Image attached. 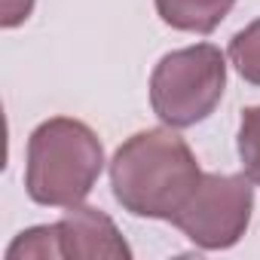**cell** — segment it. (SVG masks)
<instances>
[{"instance_id":"8","label":"cell","mask_w":260,"mask_h":260,"mask_svg":"<svg viewBox=\"0 0 260 260\" xmlns=\"http://www.w3.org/2000/svg\"><path fill=\"white\" fill-rule=\"evenodd\" d=\"M239 159L251 184L260 187V107H245L239 122Z\"/></svg>"},{"instance_id":"3","label":"cell","mask_w":260,"mask_h":260,"mask_svg":"<svg viewBox=\"0 0 260 260\" xmlns=\"http://www.w3.org/2000/svg\"><path fill=\"white\" fill-rule=\"evenodd\" d=\"M226 89L223 52L211 43H196L162 55L150 77V107L172 125L187 128L214 113Z\"/></svg>"},{"instance_id":"7","label":"cell","mask_w":260,"mask_h":260,"mask_svg":"<svg viewBox=\"0 0 260 260\" xmlns=\"http://www.w3.org/2000/svg\"><path fill=\"white\" fill-rule=\"evenodd\" d=\"M230 61L242 80L260 86V19L230 40Z\"/></svg>"},{"instance_id":"4","label":"cell","mask_w":260,"mask_h":260,"mask_svg":"<svg viewBox=\"0 0 260 260\" xmlns=\"http://www.w3.org/2000/svg\"><path fill=\"white\" fill-rule=\"evenodd\" d=\"M254 208V187L248 175H202L190 199L172 217V223L202 251L233 248Z\"/></svg>"},{"instance_id":"2","label":"cell","mask_w":260,"mask_h":260,"mask_svg":"<svg viewBox=\"0 0 260 260\" xmlns=\"http://www.w3.org/2000/svg\"><path fill=\"white\" fill-rule=\"evenodd\" d=\"M104 169V147L80 119L52 116L28 138L25 187L37 205L71 208L80 205Z\"/></svg>"},{"instance_id":"1","label":"cell","mask_w":260,"mask_h":260,"mask_svg":"<svg viewBox=\"0 0 260 260\" xmlns=\"http://www.w3.org/2000/svg\"><path fill=\"white\" fill-rule=\"evenodd\" d=\"M202 172L190 144L175 128H144L132 135L110 162L116 202L135 217L172 220L196 190Z\"/></svg>"},{"instance_id":"5","label":"cell","mask_w":260,"mask_h":260,"mask_svg":"<svg viewBox=\"0 0 260 260\" xmlns=\"http://www.w3.org/2000/svg\"><path fill=\"white\" fill-rule=\"evenodd\" d=\"M52 226H55L58 257H104V260L132 257V248L119 236L116 223L98 208L71 205L68 214Z\"/></svg>"},{"instance_id":"9","label":"cell","mask_w":260,"mask_h":260,"mask_svg":"<svg viewBox=\"0 0 260 260\" xmlns=\"http://www.w3.org/2000/svg\"><path fill=\"white\" fill-rule=\"evenodd\" d=\"M10 260H22V257H34V260H49L58 257V242H55V226H31L25 233L16 236V242L7 248Z\"/></svg>"},{"instance_id":"10","label":"cell","mask_w":260,"mask_h":260,"mask_svg":"<svg viewBox=\"0 0 260 260\" xmlns=\"http://www.w3.org/2000/svg\"><path fill=\"white\" fill-rule=\"evenodd\" d=\"M34 10V0H4L0 4V25L4 28H19Z\"/></svg>"},{"instance_id":"6","label":"cell","mask_w":260,"mask_h":260,"mask_svg":"<svg viewBox=\"0 0 260 260\" xmlns=\"http://www.w3.org/2000/svg\"><path fill=\"white\" fill-rule=\"evenodd\" d=\"M236 0H156L159 19L187 34H211L233 10Z\"/></svg>"}]
</instances>
